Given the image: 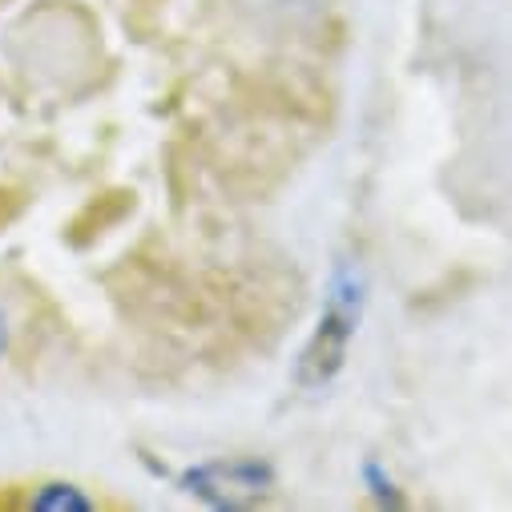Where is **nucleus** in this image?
<instances>
[{
    "label": "nucleus",
    "mask_w": 512,
    "mask_h": 512,
    "mask_svg": "<svg viewBox=\"0 0 512 512\" xmlns=\"http://www.w3.org/2000/svg\"><path fill=\"white\" fill-rule=\"evenodd\" d=\"M178 484L210 508H254L275 488V472L263 460H206L186 468Z\"/></svg>",
    "instance_id": "nucleus-2"
},
{
    "label": "nucleus",
    "mask_w": 512,
    "mask_h": 512,
    "mask_svg": "<svg viewBox=\"0 0 512 512\" xmlns=\"http://www.w3.org/2000/svg\"><path fill=\"white\" fill-rule=\"evenodd\" d=\"M0 351H5V315H0Z\"/></svg>",
    "instance_id": "nucleus-5"
},
{
    "label": "nucleus",
    "mask_w": 512,
    "mask_h": 512,
    "mask_svg": "<svg viewBox=\"0 0 512 512\" xmlns=\"http://www.w3.org/2000/svg\"><path fill=\"white\" fill-rule=\"evenodd\" d=\"M29 504L41 512H93V500L73 484H45Z\"/></svg>",
    "instance_id": "nucleus-3"
},
{
    "label": "nucleus",
    "mask_w": 512,
    "mask_h": 512,
    "mask_svg": "<svg viewBox=\"0 0 512 512\" xmlns=\"http://www.w3.org/2000/svg\"><path fill=\"white\" fill-rule=\"evenodd\" d=\"M359 315H363V275L355 267H339L331 275L327 295H323L319 323H315V331L299 355V367H295L299 388H307V392L327 388V383L343 371L347 347L359 331Z\"/></svg>",
    "instance_id": "nucleus-1"
},
{
    "label": "nucleus",
    "mask_w": 512,
    "mask_h": 512,
    "mask_svg": "<svg viewBox=\"0 0 512 512\" xmlns=\"http://www.w3.org/2000/svg\"><path fill=\"white\" fill-rule=\"evenodd\" d=\"M363 484H367V492L379 500V504H392V508H400L404 504V496H400V488H396V480L383 472L379 464H363Z\"/></svg>",
    "instance_id": "nucleus-4"
}]
</instances>
